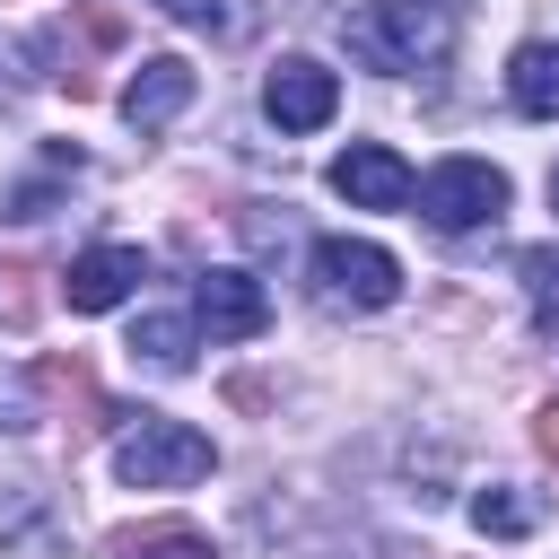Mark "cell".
<instances>
[{
	"mask_svg": "<svg viewBox=\"0 0 559 559\" xmlns=\"http://www.w3.org/2000/svg\"><path fill=\"white\" fill-rule=\"evenodd\" d=\"M341 35H349V52L367 61V70H437L445 52H454V17H445V0H367V9H349L341 17Z\"/></svg>",
	"mask_w": 559,
	"mask_h": 559,
	"instance_id": "cell-1",
	"label": "cell"
},
{
	"mask_svg": "<svg viewBox=\"0 0 559 559\" xmlns=\"http://www.w3.org/2000/svg\"><path fill=\"white\" fill-rule=\"evenodd\" d=\"M210 463H218V445H210L201 428L166 419V411H131V428H122V445H114L122 489H192Z\"/></svg>",
	"mask_w": 559,
	"mask_h": 559,
	"instance_id": "cell-2",
	"label": "cell"
},
{
	"mask_svg": "<svg viewBox=\"0 0 559 559\" xmlns=\"http://www.w3.org/2000/svg\"><path fill=\"white\" fill-rule=\"evenodd\" d=\"M314 288L332 297V306H358V314H376V306H393L402 297V262L384 253V245H367V236H314Z\"/></svg>",
	"mask_w": 559,
	"mask_h": 559,
	"instance_id": "cell-3",
	"label": "cell"
},
{
	"mask_svg": "<svg viewBox=\"0 0 559 559\" xmlns=\"http://www.w3.org/2000/svg\"><path fill=\"white\" fill-rule=\"evenodd\" d=\"M411 201H419V218L445 227V236H454V227H489V218L507 210V175H498L489 157H445V166L419 175Z\"/></svg>",
	"mask_w": 559,
	"mask_h": 559,
	"instance_id": "cell-4",
	"label": "cell"
},
{
	"mask_svg": "<svg viewBox=\"0 0 559 559\" xmlns=\"http://www.w3.org/2000/svg\"><path fill=\"white\" fill-rule=\"evenodd\" d=\"M262 114H271L280 131H323V122L341 114V79H332L323 61H306V52H288V61L262 79Z\"/></svg>",
	"mask_w": 559,
	"mask_h": 559,
	"instance_id": "cell-5",
	"label": "cell"
},
{
	"mask_svg": "<svg viewBox=\"0 0 559 559\" xmlns=\"http://www.w3.org/2000/svg\"><path fill=\"white\" fill-rule=\"evenodd\" d=\"M192 323H201L210 341H253V332L271 323V297H262L253 271H201V280H192Z\"/></svg>",
	"mask_w": 559,
	"mask_h": 559,
	"instance_id": "cell-6",
	"label": "cell"
},
{
	"mask_svg": "<svg viewBox=\"0 0 559 559\" xmlns=\"http://www.w3.org/2000/svg\"><path fill=\"white\" fill-rule=\"evenodd\" d=\"M332 192H341L349 210H402V201L419 192V175H411L384 140H358V148L332 157Z\"/></svg>",
	"mask_w": 559,
	"mask_h": 559,
	"instance_id": "cell-7",
	"label": "cell"
},
{
	"mask_svg": "<svg viewBox=\"0 0 559 559\" xmlns=\"http://www.w3.org/2000/svg\"><path fill=\"white\" fill-rule=\"evenodd\" d=\"M140 280H148V253H140V245H87V253L70 262L61 297H70V314H105V306H122Z\"/></svg>",
	"mask_w": 559,
	"mask_h": 559,
	"instance_id": "cell-8",
	"label": "cell"
},
{
	"mask_svg": "<svg viewBox=\"0 0 559 559\" xmlns=\"http://www.w3.org/2000/svg\"><path fill=\"white\" fill-rule=\"evenodd\" d=\"M192 87H201V79H192L183 52H148V61L131 70V87H122V122H131V131H166V122L192 105Z\"/></svg>",
	"mask_w": 559,
	"mask_h": 559,
	"instance_id": "cell-9",
	"label": "cell"
},
{
	"mask_svg": "<svg viewBox=\"0 0 559 559\" xmlns=\"http://www.w3.org/2000/svg\"><path fill=\"white\" fill-rule=\"evenodd\" d=\"M507 96L533 114V122H559V44H524L507 61Z\"/></svg>",
	"mask_w": 559,
	"mask_h": 559,
	"instance_id": "cell-10",
	"label": "cell"
},
{
	"mask_svg": "<svg viewBox=\"0 0 559 559\" xmlns=\"http://www.w3.org/2000/svg\"><path fill=\"white\" fill-rule=\"evenodd\" d=\"M114 559H218V550H210V533H201V524H183V515H157V524H131V533H114Z\"/></svg>",
	"mask_w": 559,
	"mask_h": 559,
	"instance_id": "cell-11",
	"label": "cell"
},
{
	"mask_svg": "<svg viewBox=\"0 0 559 559\" xmlns=\"http://www.w3.org/2000/svg\"><path fill=\"white\" fill-rule=\"evenodd\" d=\"M472 524H480V533H498V542H515V533H533V524H542V498H533V489H515V480H498V489H480V498H472Z\"/></svg>",
	"mask_w": 559,
	"mask_h": 559,
	"instance_id": "cell-12",
	"label": "cell"
},
{
	"mask_svg": "<svg viewBox=\"0 0 559 559\" xmlns=\"http://www.w3.org/2000/svg\"><path fill=\"white\" fill-rule=\"evenodd\" d=\"M131 349H140L148 367H166V376H183V367H192V323H183V314H140V332H131Z\"/></svg>",
	"mask_w": 559,
	"mask_h": 559,
	"instance_id": "cell-13",
	"label": "cell"
},
{
	"mask_svg": "<svg viewBox=\"0 0 559 559\" xmlns=\"http://www.w3.org/2000/svg\"><path fill=\"white\" fill-rule=\"evenodd\" d=\"M515 271H524V297H533V323H542V332H559V245H533V253H524Z\"/></svg>",
	"mask_w": 559,
	"mask_h": 559,
	"instance_id": "cell-14",
	"label": "cell"
},
{
	"mask_svg": "<svg viewBox=\"0 0 559 559\" xmlns=\"http://www.w3.org/2000/svg\"><path fill=\"white\" fill-rule=\"evenodd\" d=\"M35 419V402H26V384L17 376H0V428H26Z\"/></svg>",
	"mask_w": 559,
	"mask_h": 559,
	"instance_id": "cell-15",
	"label": "cell"
},
{
	"mask_svg": "<svg viewBox=\"0 0 559 559\" xmlns=\"http://www.w3.org/2000/svg\"><path fill=\"white\" fill-rule=\"evenodd\" d=\"M166 17H183V26H218V0H157Z\"/></svg>",
	"mask_w": 559,
	"mask_h": 559,
	"instance_id": "cell-16",
	"label": "cell"
},
{
	"mask_svg": "<svg viewBox=\"0 0 559 559\" xmlns=\"http://www.w3.org/2000/svg\"><path fill=\"white\" fill-rule=\"evenodd\" d=\"M533 445H542V454H550V463H559V402H550V411H542V419H533Z\"/></svg>",
	"mask_w": 559,
	"mask_h": 559,
	"instance_id": "cell-17",
	"label": "cell"
},
{
	"mask_svg": "<svg viewBox=\"0 0 559 559\" xmlns=\"http://www.w3.org/2000/svg\"><path fill=\"white\" fill-rule=\"evenodd\" d=\"M550 210H559V175H550Z\"/></svg>",
	"mask_w": 559,
	"mask_h": 559,
	"instance_id": "cell-18",
	"label": "cell"
}]
</instances>
